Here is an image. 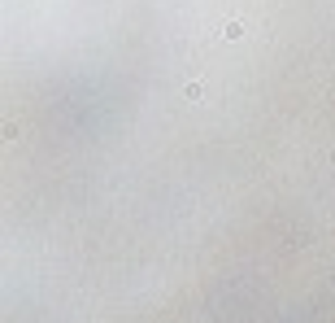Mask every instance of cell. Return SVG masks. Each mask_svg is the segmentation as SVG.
Segmentation results:
<instances>
[{
  "instance_id": "1",
  "label": "cell",
  "mask_w": 335,
  "mask_h": 323,
  "mask_svg": "<svg viewBox=\"0 0 335 323\" xmlns=\"http://www.w3.org/2000/svg\"><path fill=\"white\" fill-rule=\"evenodd\" d=\"M183 97H187V100H200V97H205V88H200V83H187V88H183Z\"/></svg>"
},
{
  "instance_id": "2",
  "label": "cell",
  "mask_w": 335,
  "mask_h": 323,
  "mask_svg": "<svg viewBox=\"0 0 335 323\" xmlns=\"http://www.w3.org/2000/svg\"><path fill=\"white\" fill-rule=\"evenodd\" d=\"M222 35H226V39H240L244 27H240V22H226V31H222Z\"/></svg>"
}]
</instances>
